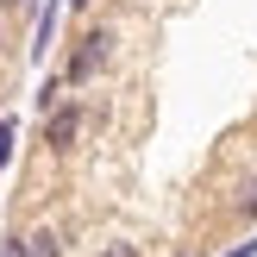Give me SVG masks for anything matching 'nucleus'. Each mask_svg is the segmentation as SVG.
Listing matches in <instances>:
<instances>
[{
    "label": "nucleus",
    "instance_id": "obj_8",
    "mask_svg": "<svg viewBox=\"0 0 257 257\" xmlns=\"http://www.w3.org/2000/svg\"><path fill=\"white\" fill-rule=\"evenodd\" d=\"M0 257H32V251H25V238H7V251H0Z\"/></svg>",
    "mask_w": 257,
    "mask_h": 257
},
{
    "label": "nucleus",
    "instance_id": "obj_4",
    "mask_svg": "<svg viewBox=\"0 0 257 257\" xmlns=\"http://www.w3.org/2000/svg\"><path fill=\"white\" fill-rule=\"evenodd\" d=\"M25 251H32V257H63V238H57V232H32Z\"/></svg>",
    "mask_w": 257,
    "mask_h": 257
},
{
    "label": "nucleus",
    "instance_id": "obj_1",
    "mask_svg": "<svg viewBox=\"0 0 257 257\" xmlns=\"http://www.w3.org/2000/svg\"><path fill=\"white\" fill-rule=\"evenodd\" d=\"M113 44H119V38H113V25H88V32L75 38L69 63H63V82H69V88H88V82L113 63Z\"/></svg>",
    "mask_w": 257,
    "mask_h": 257
},
{
    "label": "nucleus",
    "instance_id": "obj_6",
    "mask_svg": "<svg viewBox=\"0 0 257 257\" xmlns=\"http://www.w3.org/2000/svg\"><path fill=\"white\" fill-rule=\"evenodd\" d=\"M238 213H245V220H257V182L245 188V195H238Z\"/></svg>",
    "mask_w": 257,
    "mask_h": 257
},
{
    "label": "nucleus",
    "instance_id": "obj_3",
    "mask_svg": "<svg viewBox=\"0 0 257 257\" xmlns=\"http://www.w3.org/2000/svg\"><path fill=\"white\" fill-rule=\"evenodd\" d=\"M50 32H57V0H44V13H38V44H32V57L50 50Z\"/></svg>",
    "mask_w": 257,
    "mask_h": 257
},
{
    "label": "nucleus",
    "instance_id": "obj_5",
    "mask_svg": "<svg viewBox=\"0 0 257 257\" xmlns=\"http://www.w3.org/2000/svg\"><path fill=\"white\" fill-rule=\"evenodd\" d=\"M13 145H19V125H13V119H0V170L13 163Z\"/></svg>",
    "mask_w": 257,
    "mask_h": 257
},
{
    "label": "nucleus",
    "instance_id": "obj_9",
    "mask_svg": "<svg viewBox=\"0 0 257 257\" xmlns=\"http://www.w3.org/2000/svg\"><path fill=\"white\" fill-rule=\"evenodd\" d=\"M226 257H257V238H245V245H232Z\"/></svg>",
    "mask_w": 257,
    "mask_h": 257
},
{
    "label": "nucleus",
    "instance_id": "obj_7",
    "mask_svg": "<svg viewBox=\"0 0 257 257\" xmlns=\"http://www.w3.org/2000/svg\"><path fill=\"white\" fill-rule=\"evenodd\" d=\"M100 257H138V245H125V238H119V245H107Z\"/></svg>",
    "mask_w": 257,
    "mask_h": 257
},
{
    "label": "nucleus",
    "instance_id": "obj_10",
    "mask_svg": "<svg viewBox=\"0 0 257 257\" xmlns=\"http://www.w3.org/2000/svg\"><path fill=\"white\" fill-rule=\"evenodd\" d=\"M0 7H32V0H0Z\"/></svg>",
    "mask_w": 257,
    "mask_h": 257
},
{
    "label": "nucleus",
    "instance_id": "obj_11",
    "mask_svg": "<svg viewBox=\"0 0 257 257\" xmlns=\"http://www.w3.org/2000/svg\"><path fill=\"white\" fill-rule=\"evenodd\" d=\"M69 7H75V13H82V7H94V0H69Z\"/></svg>",
    "mask_w": 257,
    "mask_h": 257
},
{
    "label": "nucleus",
    "instance_id": "obj_2",
    "mask_svg": "<svg viewBox=\"0 0 257 257\" xmlns=\"http://www.w3.org/2000/svg\"><path fill=\"white\" fill-rule=\"evenodd\" d=\"M75 132H82V100H63V107H50V119H44V145L57 151H75Z\"/></svg>",
    "mask_w": 257,
    "mask_h": 257
},
{
    "label": "nucleus",
    "instance_id": "obj_12",
    "mask_svg": "<svg viewBox=\"0 0 257 257\" xmlns=\"http://www.w3.org/2000/svg\"><path fill=\"white\" fill-rule=\"evenodd\" d=\"M0 50H7V32H0Z\"/></svg>",
    "mask_w": 257,
    "mask_h": 257
}]
</instances>
